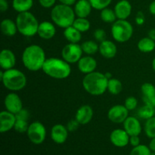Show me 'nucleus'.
Wrapping results in <instances>:
<instances>
[{
	"label": "nucleus",
	"mask_w": 155,
	"mask_h": 155,
	"mask_svg": "<svg viewBox=\"0 0 155 155\" xmlns=\"http://www.w3.org/2000/svg\"><path fill=\"white\" fill-rule=\"evenodd\" d=\"M23 64L28 71H38L42 69L46 60L43 48L39 45H30L26 47L21 57Z\"/></svg>",
	"instance_id": "nucleus-1"
},
{
	"label": "nucleus",
	"mask_w": 155,
	"mask_h": 155,
	"mask_svg": "<svg viewBox=\"0 0 155 155\" xmlns=\"http://www.w3.org/2000/svg\"><path fill=\"white\" fill-rule=\"evenodd\" d=\"M42 70L47 76L55 80H64L71 74L70 64L58 58H46Z\"/></svg>",
	"instance_id": "nucleus-2"
},
{
	"label": "nucleus",
	"mask_w": 155,
	"mask_h": 155,
	"mask_svg": "<svg viewBox=\"0 0 155 155\" xmlns=\"http://www.w3.org/2000/svg\"><path fill=\"white\" fill-rule=\"evenodd\" d=\"M108 79L104 74L94 71L85 75L82 81L83 89L89 94L95 96L101 95L107 91Z\"/></svg>",
	"instance_id": "nucleus-3"
},
{
	"label": "nucleus",
	"mask_w": 155,
	"mask_h": 155,
	"mask_svg": "<svg viewBox=\"0 0 155 155\" xmlns=\"http://www.w3.org/2000/svg\"><path fill=\"white\" fill-rule=\"evenodd\" d=\"M0 80L5 88L11 92L22 90L27 82L25 74L15 68L2 71L0 72Z\"/></svg>",
	"instance_id": "nucleus-4"
},
{
	"label": "nucleus",
	"mask_w": 155,
	"mask_h": 155,
	"mask_svg": "<svg viewBox=\"0 0 155 155\" xmlns=\"http://www.w3.org/2000/svg\"><path fill=\"white\" fill-rule=\"evenodd\" d=\"M51 18L55 25L65 29L73 25L76 15L71 6L59 4L54 5L51 9Z\"/></svg>",
	"instance_id": "nucleus-5"
},
{
	"label": "nucleus",
	"mask_w": 155,
	"mask_h": 155,
	"mask_svg": "<svg viewBox=\"0 0 155 155\" xmlns=\"http://www.w3.org/2000/svg\"><path fill=\"white\" fill-rule=\"evenodd\" d=\"M15 22L18 27V31L23 36L32 37L37 34L39 23L31 12L18 13Z\"/></svg>",
	"instance_id": "nucleus-6"
},
{
	"label": "nucleus",
	"mask_w": 155,
	"mask_h": 155,
	"mask_svg": "<svg viewBox=\"0 0 155 155\" xmlns=\"http://www.w3.org/2000/svg\"><path fill=\"white\" fill-rule=\"evenodd\" d=\"M111 35L116 42L121 43L127 42L133 35V25L127 20L117 19L112 24Z\"/></svg>",
	"instance_id": "nucleus-7"
},
{
	"label": "nucleus",
	"mask_w": 155,
	"mask_h": 155,
	"mask_svg": "<svg viewBox=\"0 0 155 155\" xmlns=\"http://www.w3.org/2000/svg\"><path fill=\"white\" fill-rule=\"evenodd\" d=\"M27 137L32 143L40 145L46 138V129L42 123L35 121L29 125L27 132Z\"/></svg>",
	"instance_id": "nucleus-8"
},
{
	"label": "nucleus",
	"mask_w": 155,
	"mask_h": 155,
	"mask_svg": "<svg viewBox=\"0 0 155 155\" xmlns=\"http://www.w3.org/2000/svg\"><path fill=\"white\" fill-rule=\"evenodd\" d=\"M83 53L81 45L69 42L62 48L61 57L64 60L71 64L77 63L83 57Z\"/></svg>",
	"instance_id": "nucleus-9"
},
{
	"label": "nucleus",
	"mask_w": 155,
	"mask_h": 155,
	"mask_svg": "<svg viewBox=\"0 0 155 155\" xmlns=\"http://www.w3.org/2000/svg\"><path fill=\"white\" fill-rule=\"evenodd\" d=\"M130 110L122 104H116L110 107L107 112V118L114 124H123L129 117Z\"/></svg>",
	"instance_id": "nucleus-10"
},
{
	"label": "nucleus",
	"mask_w": 155,
	"mask_h": 155,
	"mask_svg": "<svg viewBox=\"0 0 155 155\" xmlns=\"http://www.w3.org/2000/svg\"><path fill=\"white\" fill-rule=\"evenodd\" d=\"M4 105L6 110L14 114H16L21 109L24 108L22 100L15 92H10L6 95L4 99Z\"/></svg>",
	"instance_id": "nucleus-11"
},
{
	"label": "nucleus",
	"mask_w": 155,
	"mask_h": 155,
	"mask_svg": "<svg viewBox=\"0 0 155 155\" xmlns=\"http://www.w3.org/2000/svg\"><path fill=\"white\" fill-rule=\"evenodd\" d=\"M130 138L128 133L124 129H116L110 133V142L117 148H124L130 143Z\"/></svg>",
	"instance_id": "nucleus-12"
},
{
	"label": "nucleus",
	"mask_w": 155,
	"mask_h": 155,
	"mask_svg": "<svg viewBox=\"0 0 155 155\" xmlns=\"http://www.w3.org/2000/svg\"><path fill=\"white\" fill-rule=\"evenodd\" d=\"M15 122V114L6 110H2L0 113V132L4 133L10 131L11 130L14 129Z\"/></svg>",
	"instance_id": "nucleus-13"
},
{
	"label": "nucleus",
	"mask_w": 155,
	"mask_h": 155,
	"mask_svg": "<svg viewBox=\"0 0 155 155\" xmlns=\"http://www.w3.org/2000/svg\"><path fill=\"white\" fill-rule=\"evenodd\" d=\"M77 67L82 74L86 75L95 71L97 68V61L92 55L83 56L77 62Z\"/></svg>",
	"instance_id": "nucleus-14"
},
{
	"label": "nucleus",
	"mask_w": 155,
	"mask_h": 155,
	"mask_svg": "<svg viewBox=\"0 0 155 155\" xmlns=\"http://www.w3.org/2000/svg\"><path fill=\"white\" fill-rule=\"evenodd\" d=\"M16 64V57L12 50L4 48L0 53V67L2 70L12 69Z\"/></svg>",
	"instance_id": "nucleus-15"
},
{
	"label": "nucleus",
	"mask_w": 155,
	"mask_h": 155,
	"mask_svg": "<svg viewBox=\"0 0 155 155\" xmlns=\"http://www.w3.org/2000/svg\"><path fill=\"white\" fill-rule=\"evenodd\" d=\"M68 130L62 124H55L51 130V138L56 144H64L68 137Z\"/></svg>",
	"instance_id": "nucleus-16"
},
{
	"label": "nucleus",
	"mask_w": 155,
	"mask_h": 155,
	"mask_svg": "<svg viewBox=\"0 0 155 155\" xmlns=\"http://www.w3.org/2000/svg\"><path fill=\"white\" fill-rule=\"evenodd\" d=\"M54 25L55 24L54 23L47 21L39 23L37 35L41 39H45V40L52 39L55 36L56 33V28Z\"/></svg>",
	"instance_id": "nucleus-17"
},
{
	"label": "nucleus",
	"mask_w": 155,
	"mask_h": 155,
	"mask_svg": "<svg viewBox=\"0 0 155 155\" xmlns=\"http://www.w3.org/2000/svg\"><path fill=\"white\" fill-rule=\"evenodd\" d=\"M94 112L92 107L89 104H84L79 107L76 112L75 119L80 125L88 124L93 117Z\"/></svg>",
	"instance_id": "nucleus-18"
},
{
	"label": "nucleus",
	"mask_w": 155,
	"mask_h": 155,
	"mask_svg": "<svg viewBox=\"0 0 155 155\" xmlns=\"http://www.w3.org/2000/svg\"><path fill=\"white\" fill-rule=\"evenodd\" d=\"M124 129L130 136H139L142 133V125L139 119L135 117H128L124 123Z\"/></svg>",
	"instance_id": "nucleus-19"
},
{
	"label": "nucleus",
	"mask_w": 155,
	"mask_h": 155,
	"mask_svg": "<svg viewBox=\"0 0 155 155\" xmlns=\"http://www.w3.org/2000/svg\"><path fill=\"white\" fill-rule=\"evenodd\" d=\"M144 104L155 107V86L151 83H145L141 86Z\"/></svg>",
	"instance_id": "nucleus-20"
},
{
	"label": "nucleus",
	"mask_w": 155,
	"mask_h": 155,
	"mask_svg": "<svg viewBox=\"0 0 155 155\" xmlns=\"http://www.w3.org/2000/svg\"><path fill=\"white\" fill-rule=\"evenodd\" d=\"M117 18L119 20H127L132 13V5L127 0H120L114 7Z\"/></svg>",
	"instance_id": "nucleus-21"
},
{
	"label": "nucleus",
	"mask_w": 155,
	"mask_h": 155,
	"mask_svg": "<svg viewBox=\"0 0 155 155\" xmlns=\"http://www.w3.org/2000/svg\"><path fill=\"white\" fill-rule=\"evenodd\" d=\"M99 53L102 57L107 59H111L116 56L117 48L116 44L110 40L103 41L99 44Z\"/></svg>",
	"instance_id": "nucleus-22"
},
{
	"label": "nucleus",
	"mask_w": 155,
	"mask_h": 155,
	"mask_svg": "<svg viewBox=\"0 0 155 155\" xmlns=\"http://www.w3.org/2000/svg\"><path fill=\"white\" fill-rule=\"evenodd\" d=\"M92 7L89 0H78L74 5V12L77 18H86L92 12Z\"/></svg>",
	"instance_id": "nucleus-23"
},
{
	"label": "nucleus",
	"mask_w": 155,
	"mask_h": 155,
	"mask_svg": "<svg viewBox=\"0 0 155 155\" xmlns=\"http://www.w3.org/2000/svg\"><path fill=\"white\" fill-rule=\"evenodd\" d=\"M0 29H1L2 33L5 36H8V37L14 36L16 34L17 32H18L16 22L9 18H5L2 21L0 24Z\"/></svg>",
	"instance_id": "nucleus-24"
},
{
	"label": "nucleus",
	"mask_w": 155,
	"mask_h": 155,
	"mask_svg": "<svg viewBox=\"0 0 155 155\" xmlns=\"http://www.w3.org/2000/svg\"><path fill=\"white\" fill-rule=\"evenodd\" d=\"M81 32L75 28L74 26H70L64 30V36L71 43H79L82 39Z\"/></svg>",
	"instance_id": "nucleus-25"
},
{
	"label": "nucleus",
	"mask_w": 155,
	"mask_h": 155,
	"mask_svg": "<svg viewBox=\"0 0 155 155\" xmlns=\"http://www.w3.org/2000/svg\"><path fill=\"white\" fill-rule=\"evenodd\" d=\"M33 5V0H13L12 7L18 13L29 12Z\"/></svg>",
	"instance_id": "nucleus-26"
},
{
	"label": "nucleus",
	"mask_w": 155,
	"mask_h": 155,
	"mask_svg": "<svg viewBox=\"0 0 155 155\" xmlns=\"http://www.w3.org/2000/svg\"><path fill=\"white\" fill-rule=\"evenodd\" d=\"M137 47L143 53H149L155 49V40L150 37H144L139 41Z\"/></svg>",
	"instance_id": "nucleus-27"
},
{
	"label": "nucleus",
	"mask_w": 155,
	"mask_h": 155,
	"mask_svg": "<svg viewBox=\"0 0 155 155\" xmlns=\"http://www.w3.org/2000/svg\"><path fill=\"white\" fill-rule=\"evenodd\" d=\"M81 47L83 53L86 54V55H93L99 51V45L94 40L85 41L82 43Z\"/></svg>",
	"instance_id": "nucleus-28"
},
{
	"label": "nucleus",
	"mask_w": 155,
	"mask_h": 155,
	"mask_svg": "<svg viewBox=\"0 0 155 155\" xmlns=\"http://www.w3.org/2000/svg\"><path fill=\"white\" fill-rule=\"evenodd\" d=\"M123 84L121 81L115 78H111L108 80L107 83V91L111 95H117L122 92Z\"/></svg>",
	"instance_id": "nucleus-29"
},
{
	"label": "nucleus",
	"mask_w": 155,
	"mask_h": 155,
	"mask_svg": "<svg viewBox=\"0 0 155 155\" xmlns=\"http://www.w3.org/2000/svg\"><path fill=\"white\" fill-rule=\"evenodd\" d=\"M100 18H101V21L107 24H113L117 19L114 10L109 8H105L101 11Z\"/></svg>",
	"instance_id": "nucleus-30"
},
{
	"label": "nucleus",
	"mask_w": 155,
	"mask_h": 155,
	"mask_svg": "<svg viewBox=\"0 0 155 155\" xmlns=\"http://www.w3.org/2000/svg\"><path fill=\"white\" fill-rule=\"evenodd\" d=\"M138 116L144 120H148L155 116V107L144 104L138 110Z\"/></svg>",
	"instance_id": "nucleus-31"
},
{
	"label": "nucleus",
	"mask_w": 155,
	"mask_h": 155,
	"mask_svg": "<svg viewBox=\"0 0 155 155\" xmlns=\"http://www.w3.org/2000/svg\"><path fill=\"white\" fill-rule=\"evenodd\" d=\"M77 30L81 33L87 32L90 29L91 24L86 18H77L74 21L73 25Z\"/></svg>",
	"instance_id": "nucleus-32"
},
{
	"label": "nucleus",
	"mask_w": 155,
	"mask_h": 155,
	"mask_svg": "<svg viewBox=\"0 0 155 155\" xmlns=\"http://www.w3.org/2000/svg\"><path fill=\"white\" fill-rule=\"evenodd\" d=\"M144 130L150 139L155 137V116L150 119L146 120L144 127Z\"/></svg>",
	"instance_id": "nucleus-33"
},
{
	"label": "nucleus",
	"mask_w": 155,
	"mask_h": 155,
	"mask_svg": "<svg viewBox=\"0 0 155 155\" xmlns=\"http://www.w3.org/2000/svg\"><path fill=\"white\" fill-rule=\"evenodd\" d=\"M130 155H151V150L149 147L140 144L138 146L133 147Z\"/></svg>",
	"instance_id": "nucleus-34"
},
{
	"label": "nucleus",
	"mask_w": 155,
	"mask_h": 155,
	"mask_svg": "<svg viewBox=\"0 0 155 155\" xmlns=\"http://www.w3.org/2000/svg\"><path fill=\"white\" fill-rule=\"evenodd\" d=\"M89 1L92 8L101 11L102 9L108 7L112 0H89Z\"/></svg>",
	"instance_id": "nucleus-35"
},
{
	"label": "nucleus",
	"mask_w": 155,
	"mask_h": 155,
	"mask_svg": "<svg viewBox=\"0 0 155 155\" xmlns=\"http://www.w3.org/2000/svg\"><path fill=\"white\" fill-rule=\"evenodd\" d=\"M29 125L30 124H28V121L27 120L16 119V122H15L14 129L18 133H24L27 132V130L29 128Z\"/></svg>",
	"instance_id": "nucleus-36"
},
{
	"label": "nucleus",
	"mask_w": 155,
	"mask_h": 155,
	"mask_svg": "<svg viewBox=\"0 0 155 155\" xmlns=\"http://www.w3.org/2000/svg\"><path fill=\"white\" fill-rule=\"evenodd\" d=\"M124 106L128 109L129 110H133L137 107L138 106V100L135 97L130 96L126 98Z\"/></svg>",
	"instance_id": "nucleus-37"
},
{
	"label": "nucleus",
	"mask_w": 155,
	"mask_h": 155,
	"mask_svg": "<svg viewBox=\"0 0 155 155\" xmlns=\"http://www.w3.org/2000/svg\"><path fill=\"white\" fill-rule=\"evenodd\" d=\"M93 36L94 38H95V40L98 42H101L103 41L106 40V37H107L106 32L101 28H98L97 30H95L94 31Z\"/></svg>",
	"instance_id": "nucleus-38"
},
{
	"label": "nucleus",
	"mask_w": 155,
	"mask_h": 155,
	"mask_svg": "<svg viewBox=\"0 0 155 155\" xmlns=\"http://www.w3.org/2000/svg\"><path fill=\"white\" fill-rule=\"evenodd\" d=\"M30 112L27 110V109H21L18 113H17L15 114L16 117V119L19 120H27L28 121L29 118H30Z\"/></svg>",
	"instance_id": "nucleus-39"
},
{
	"label": "nucleus",
	"mask_w": 155,
	"mask_h": 155,
	"mask_svg": "<svg viewBox=\"0 0 155 155\" xmlns=\"http://www.w3.org/2000/svg\"><path fill=\"white\" fill-rule=\"evenodd\" d=\"M80 124L77 122V120L76 119L71 120L70 121H68V124H67V129L69 132H75L76 130H77V129L79 128V126Z\"/></svg>",
	"instance_id": "nucleus-40"
},
{
	"label": "nucleus",
	"mask_w": 155,
	"mask_h": 155,
	"mask_svg": "<svg viewBox=\"0 0 155 155\" xmlns=\"http://www.w3.org/2000/svg\"><path fill=\"white\" fill-rule=\"evenodd\" d=\"M39 2L42 7L45 8L54 7L56 2V0H39Z\"/></svg>",
	"instance_id": "nucleus-41"
},
{
	"label": "nucleus",
	"mask_w": 155,
	"mask_h": 155,
	"mask_svg": "<svg viewBox=\"0 0 155 155\" xmlns=\"http://www.w3.org/2000/svg\"><path fill=\"white\" fill-rule=\"evenodd\" d=\"M136 23L138 24V25H143L144 23H145V15H144L143 12H139L136 15Z\"/></svg>",
	"instance_id": "nucleus-42"
},
{
	"label": "nucleus",
	"mask_w": 155,
	"mask_h": 155,
	"mask_svg": "<svg viewBox=\"0 0 155 155\" xmlns=\"http://www.w3.org/2000/svg\"><path fill=\"white\" fill-rule=\"evenodd\" d=\"M130 144L133 147L138 146L140 145V139L139 136H133L130 138Z\"/></svg>",
	"instance_id": "nucleus-43"
},
{
	"label": "nucleus",
	"mask_w": 155,
	"mask_h": 155,
	"mask_svg": "<svg viewBox=\"0 0 155 155\" xmlns=\"http://www.w3.org/2000/svg\"><path fill=\"white\" fill-rule=\"evenodd\" d=\"M8 8V3L7 0H0V11L5 12Z\"/></svg>",
	"instance_id": "nucleus-44"
},
{
	"label": "nucleus",
	"mask_w": 155,
	"mask_h": 155,
	"mask_svg": "<svg viewBox=\"0 0 155 155\" xmlns=\"http://www.w3.org/2000/svg\"><path fill=\"white\" fill-rule=\"evenodd\" d=\"M61 2V4L66 5L72 6L73 5H75L77 2V0H58Z\"/></svg>",
	"instance_id": "nucleus-45"
},
{
	"label": "nucleus",
	"mask_w": 155,
	"mask_h": 155,
	"mask_svg": "<svg viewBox=\"0 0 155 155\" xmlns=\"http://www.w3.org/2000/svg\"><path fill=\"white\" fill-rule=\"evenodd\" d=\"M149 12L151 15H155V0L150 4L149 5Z\"/></svg>",
	"instance_id": "nucleus-46"
},
{
	"label": "nucleus",
	"mask_w": 155,
	"mask_h": 155,
	"mask_svg": "<svg viewBox=\"0 0 155 155\" xmlns=\"http://www.w3.org/2000/svg\"><path fill=\"white\" fill-rule=\"evenodd\" d=\"M151 142H150L149 143V148L151 150V151H153V152H155V137L154 138H152V139H151Z\"/></svg>",
	"instance_id": "nucleus-47"
},
{
	"label": "nucleus",
	"mask_w": 155,
	"mask_h": 155,
	"mask_svg": "<svg viewBox=\"0 0 155 155\" xmlns=\"http://www.w3.org/2000/svg\"><path fill=\"white\" fill-rule=\"evenodd\" d=\"M148 37L155 40V29H152L148 32Z\"/></svg>",
	"instance_id": "nucleus-48"
},
{
	"label": "nucleus",
	"mask_w": 155,
	"mask_h": 155,
	"mask_svg": "<svg viewBox=\"0 0 155 155\" xmlns=\"http://www.w3.org/2000/svg\"><path fill=\"white\" fill-rule=\"evenodd\" d=\"M104 75H105V77H107L108 80H110V79H111L112 77H112V74H110V73H108V72L105 73V74H104Z\"/></svg>",
	"instance_id": "nucleus-49"
},
{
	"label": "nucleus",
	"mask_w": 155,
	"mask_h": 155,
	"mask_svg": "<svg viewBox=\"0 0 155 155\" xmlns=\"http://www.w3.org/2000/svg\"><path fill=\"white\" fill-rule=\"evenodd\" d=\"M151 66H152L153 70H154V71L155 72V58H154V59H153L152 63H151Z\"/></svg>",
	"instance_id": "nucleus-50"
},
{
	"label": "nucleus",
	"mask_w": 155,
	"mask_h": 155,
	"mask_svg": "<svg viewBox=\"0 0 155 155\" xmlns=\"http://www.w3.org/2000/svg\"><path fill=\"white\" fill-rule=\"evenodd\" d=\"M151 155H155V152H153V151H152V153H151Z\"/></svg>",
	"instance_id": "nucleus-51"
}]
</instances>
